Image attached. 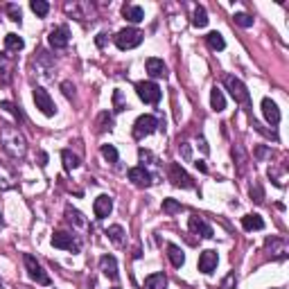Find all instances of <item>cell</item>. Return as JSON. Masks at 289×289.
Returning a JSON list of instances; mask_svg holds the SVG:
<instances>
[{"instance_id":"cell-9","label":"cell","mask_w":289,"mask_h":289,"mask_svg":"<svg viewBox=\"0 0 289 289\" xmlns=\"http://www.w3.org/2000/svg\"><path fill=\"white\" fill-rule=\"evenodd\" d=\"M52 246L54 248H66V251H72V253L79 251V242H75L70 233H64V230H57V233L52 235Z\"/></svg>"},{"instance_id":"cell-1","label":"cell","mask_w":289,"mask_h":289,"mask_svg":"<svg viewBox=\"0 0 289 289\" xmlns=\"http://www.w3.org/2000/svg\"><path fill=\"white\" fill-rule=\"evenodd\" d=\"M0 145L16 160H23L25 154H27V140L21 133V129L14 124H0Z\"/></svg>"},{"instance_id":"cell-24","label":"cell","mask_w":289,"mask_h":289,"mask_svg":"<svg viewBox=\"0 0 289 289\" xmlns=\"http://www.w3.org/2000/svg\"><path fill=\"white\" fill-rule=\"evenodd\" d=\"M210 107H213V111H224L226 109V97H224V93L215 86L213 90H210Z\"/></svg>"},{"instance_id":"cell-28","label":"cell","mask_w":289,"mask_h":289,"mask_svg":"<svg viewBox=\"0 0 289 289\" xmlns=\"http://www.w3.org/2000/svg\"><path fill=\"white\" fill-rule=\"evenodd\" d=\"M206 43L213 47V50H224V47H226L224 36L219 34V32H210V34L206 36Z\"/></svg>"},{"instance_id":"cell-30","label":"cell","mask_w":289,"mask_h":289,"mask_svg":"<svg viewBox=\"0 0 289 289\" xmlns=\"http://www.w3.org/2000/svg\"><path fill=\"white\" fill-rule=\"evenodd\" d=\"M113 129V118L109 113H100V118H97V131H111Z\"/></svg>"},{"instance_id":"cell-13","label":"cell","mask_w":289,"mask_h":289,"mask_svg":"<svg viewBox=\"0 0 289 289\" xmlns=\"http://www.w3.org/2000/svg\"><path fill=\"white\" fill-rule=\"evenodd\" d=\"M190 230L195 233V235H201V237H213V226L208 224L203 217H199V215H192L188 222Z\"/></svg>"},{"instance_id":"cell-10","label":"cell","mask_w":289,"mask_h":289,"mask_svg":"<svg viewBox=\"0 0 289 289\" xmlns=\"http://www.w3.org/2000/svg\"><path fill=\"white\" fill-rule=\"evenodd\" d=\"M129 181L133 185H138V188H149L154 183V177L145 170V165H140V167H131L129 170Z\"/></svg>"},{"instance_id":"cell-12","label":"cell","mask_w":289,"mask_h":289,"mask_svg":"<svg viewBox=\"0 0 289 289\" xmlns=\"http://www.w3.org/2000/svg\"><path fill=\"white\" fill-rule=\"evenodd\" d=\"M68 41H70V30H68L66 25H59V27H54V30L50 32V45H52L54 50L66 47Z\"/></svg>"},{"instance_id":"cell-47","label":"cell","mask_w":289,"mask_h":289,"mask_svg":"<svg viewBox=\"0 0 289 289\" xmlns=\"http://www.w3.org/2000/svg\"><path fill=\"white\" fill-rule=\"evenodd\" d=\"M0 224H2V215H0Z\"/></svg>"},{"instance_id":"cell-15","label":"cell","mask_w":289,"mask_h":289,"mask_svg":"<svg viewBox=\"0 0 289 289\" xmlns=\"http://www.w3.org/2000/svg\"><path fill=\"white\" fill-rule=\"evenodd\" d=\"M262 113H265V120L271 124V127H276V124L280 122V109H278V104L273 100H269V97L262 100Z\"/></svg>"},{"instance_id":"cell-21","label":"cell","mask_w":289,"mask_h":289,"mask_svg":"<svg viewBox=\"0 0 289 289\" xmlns=\"http://www.w3.org/2000/svg\"><path fill=\"white\" fill-rule=\"evenodd\" d=\"M242 226H244V230H262L265 228V219L255 213L246 215V217H242Z\"/></svg>"},{"instance_id":"cell-40","label":"cell","mask_w":289,"mask_h":289,"mask_svg":"<svg viewBox=\"0 0 289 289\" xmlns=\"http://www.w3.org/2000/svg\"><path fill=\"white\" fill-rule=\"evenodd\" d=\"M7 12L12 14V21H14V23H21V9H16L14 5H7Z\"/></svg>"},{"instance_id":"cell-6","label":"cell","mask_w":289,"mask_h":289,"mask_svg":"<svg viewBox=\"0 0 289 289\" xmlns=\"http://www.w3.org/2000/svg\"><path fill=\"white\" fill-rule=\"evenodd\" d=\"M167 177H170L172 185H177V188H183V190H192V188H195V181H192V177H190L188 172L183 170L178 163H172L170 172H167Z\"/></svg>"},{"instance_id":"cell-46","label":"cell","mask_w":289,"mask_h":289,"mask_svg":"<svg viewBox=\"0 0 289 289\" xmlns=\"http://www.w3.org/2000/svg\"><path fill=\"white\" fill-rule=\"evenodd\" d=\"M0 289H5V285H2V280H0Z\"/></svg>"},{"instance_id":"cell-39","label":"cell","mask_w":289,"mask_h":289,"mask_svg":"<svg viewBox=\"0 0 289 289\" xmlns=\"http://www.w3.org/2000/svg\"><path fill=\"white\" fill-rule=\"evenodd\" d=\"M61 90H64V95L68 97V100H72V97H75V86H72L70 82H64V84H61Z\"/></svg>"},{"instance_id":"cell-27","label":"cell","mask_w":289,"mask_h":289,"mask_svg":"<svg viewBox=\"0 0 289 289\" xmlns=\"http://www.w3.org/2000/svg\"><path fill=\"white\" fill-rule=\"evenodd\" d=\"M107 235H109V240H111L113 244H118V246L124 242V228H122V226H118V224H115V226H109Z\"/></svg>"},{"instance_id":"cell-35","label":"cell","mask_w":289,"mask_h":289,"mask_svg":"<svg viewBox=\"0 0 289 289\" xmlns=\"http://www.w3.org/2000/svg\"><path fill=\"white\" fill-rule=\"evenodd\" d=\"M248 195H251V199H253L255 203H262V201H265V190H262V185H258V183H255L253 188H251V192H248Z\"/></svg>"},{"instance_id":"cell-16","label":"cell","mask_w":289,"mask_h":289,"mask_svg":"<svg viewBox=\"0 0 289 289\" xmlns=\"http://www.w3.org/2000/svg\"><path fill=\"white\" fill-rule=\"evenodd\" d=\"M145 68H147L149 77H154V79H165L167 77V66L163 64V59H156V57H152V59H147V64H145Z\"/></svg>"},{"instance_id":"cell-23","label":"cell","mask_w":289,"mask_h":289,"mask_svg":"<svg viewBox=\"0 0 289 289\" xmlns=\"http://www.w3.org/2000/svg\"><path fill=\"white\" fill-rule=\"evenodd\" d=\"M23 45H25V41L18 34H14V32H9V34L5 36V50L7 52H18V50H23Z\"/></svg>"},{"instance_id":"cell-26","label":"cell","mask_w":289,"mask_h":289,"mask_svg":"<svg viewBox=\"0 0 289 289\" xmlns=\"http://www.w3.org/2000/svg\"><path fill=\"white\" fill-rule=\"evenodd\" d=\"M61 158H64L66 170H77V167H79V156L72 154L70 149H64V152H61Z\"/></svg>"},{"instance_id":"cell-42","label":"cell","mask_w":289,"mask_h":289,"mask_svg":"<svg viewBox=\"0 0 289 289\" xmlns=\"http://www.w3.org/2000/svg\"><path fill=\"white\" fill-rule=\"evenodd\" d=\"M95 43H97V45H100V47H104V45H107V34H104V32H102V34H97V39H95Z\"/></svg>"},{"instance_id":"cell-20","label":"cell","mask_w":289,"mask_h":289,"mask_svg":"<svg viewBox=\"0 0 289 289\" xmlns=\"http://www.w3.org/2000/svg\"><path fill=\"white\" fill-rule=\"evenodd\" d=\"M122 16L127 18L129 23H140V21H145V12H142V7H138V5H124Z\"/></svg>"},{"instance_id":"cell-22","label":"cell","mask_w":289,"mask_h":289,"mask_svg":"<svg viewBox=\"0 0 289 289\" xmlns=\"http://www.w3.org/2000/svg\"><path fill=\"white\" fill-rule=\"evenodd\" d=\"M145 289H167L165 273H152V276L145 280Z\"/></svg>"},{"instance_id":"cell-31","label":"cell","mask_w":289,"mask_h":289,"mask_svg":"<svg viewBox=\"0 0 289 289\" xmlns=\"http://www.w3.org/2000/svg\"><path fill=\"white\" fill-rule=\"evenodd\" d=\"M30 7L36 16H47V12H50V5H47L45 0H32Z\"/></svg>"},{"instance_id":"cell-25","label":"cell","mask_w":289,"mask_h":289,"mask_svg":"<svg viewBox=\"0 0 289 289\" xmlns=\"http://www.w3.org/2000/svg\"><path fill=\"white\" fill-rule=\"evenodd\" d=\"M167 258H170V262L174 267H183V262H185V255H183V251L177 244H170V246H167Z\"/></svg>"},{"instance_id":"cell-11","label":"cell","mask_w":289,"mask_h":289,"mask_svg":"<svg viewBox=\"0 0 289 289\" xmlns=\"http://www.w3.org/2000/svg\"><path fill=\"white\" fill-rule=\"evenodd\" d=\"M217 262H219L217 251L208 248V251H203V253L199 255V271L201 273H213L215 269H217Z\"/></svg>"},{"instance_id":"cell-44","label":"cell","mask_w":289,"mask_h":289,"mask_svg":"<svg viewBox=\"0 0 289 289\" xmlns=\"http://www.w3.org/2000/svg\"><path fill=\"white\" fill-rule=\"evenodd\" d=\"M39 158H41V163H39V165L45 167V165H47V154H45V152H41V154H39Z\"/></svg>"},{"instance_id":"cell-34","label":"cell","mask_w":289,"mask_h":289,"mask_svg":"<svg viewBox=\"0 0 289 289\" xmlns=\"http://www.w3.org/2000/svg\"><path fill=\"white\" fill-rule=\"evenodd\" d=\"M235 23L240 25V27H253V16H248V14H244V12H240V14H235Z\"/></svg>"},{"instance_id":"cell-8","label":"cell","mask_w":289,"mask_h":289,"mask_svg":"<svg viewBox=\"0 0 289 289\" xmlns=\"http://www.w3.org/2000/svg\"><path fill=\"white\" fill-rule=\"evenodd\" d=\"M23 260H25V269H27V273H30V278L34 280V283H39V285H50V276L43 271V267L36 262L34 255H25Z\"/></svg>"},{"instance_id":"cell-7","label":"cell","mask_w":289,"mask_h":289,"mask_svg":"<svg viewBox=\"0 0 289 289\" xmlns=\"http://www.w3.org/2000/svg\"><path fill=\"white\" fill-rule=\"evenodd\" d=\"M34 104L36 109L43 113V115H47V118H52L54 113H57V107H54L52 97H50V93H47L45 89H41V86H36L34 89Z\"/></svg>"},{"instance_id":"cell-29","label":"cell","mask_w":289,"mask_h":289,"mask_svg":"<svg viewBox=\"0 0 289 289\" xmlns=\"http://www.w3.org/2000/svg\"><path fill=\"white\" fill-rule=\"evenodd\" d=\"M192 25L195 27H206L208 25V12L203 7H197L195 14H192Z\"/></svg>"},{"instance_id":"cell-4","label":"cell","mask_w":289,"mask_h":289,"mask_svg":"<svg viewBox=\"0 0 289 289\" xmlns=\"http://www.w3.org/2000/svg\"><path fill=\"white\" fill-rule=\"evenodd\" d=\"M156 129H158V120L154 118V115H140V118L133 122V138H136V140H142V138L152 136Z\"/></svg>"},{"instance_id":"cell-5","label":"cell","mask_w":289,"mask_h":289,"mask_svg":"<svg viewBox=\"0 0 289 289\" xmlns=\"http://www.w3.org/2000/svg\"><path fill=\"white\" fill-rule=\"evenodd\" d=\"M136 93L145 104H158L160 95H163L160 93V89H158V84H154V82H138L136 84Z\"/></svg>"},{"instance_id":"cell-43","label":"cell","mask_w":289,"mask_h":289,"mask_svg":"<svg viewBox=\"0 0 289 289\" xmlns=\"http://www.w3.org/2000/svg\"><path fill=\"white\" fill-rule=\"evenodd\" d=\"M195 167H197V170H199V172H203V174H206V172H208V165H206V163H203V160H197V163H195Z\"/></svg>"},{"instance_id":"cell-3","label":"cell","mask_w":289,"mask_h":289,"mask_svg":"<svg viewBox=\"0 0 289 289\" xmlns=\"http://www.w3.org/2000/svg\"><path fill=\"white\" fill-rule=\"evenodd\" d=\"M142 32L136 30V27H124V30H120L118 34H115V45L120 47V50H133V47H138L142 43Z\"/></svg>"},{"instance_id":"cell-33","label":"cell","mask_w":289,"mask_h":289,"mask_svg":"<svg viewBox=\"0 0 289 289\" xmlns=\"http://www.w3.org/2000/svg\"><path fill=\"white\" fill-rule=\"evenodd\" d=\"M102 156L109 160V163H118V149L113 145H102Z\"/></svg>"},{"instance_id":"cell-48","label":"cell","mask_w":289,"mask_h":289,"mask_svg":"<svg viewBox=\"0 0 289 289\" xmlns=\"http://www.w3.org/2000/svg\"><path fill=\"white\" fill-rule=\"evenodd\" d=\"M113 289H120V287H113Z\"/></svg>"},{"instance_id":"cell-17","label":"cell","mask_w":289,"mask_h":289,"mask_svg":"<svg viewBox=\"0 0 289 289\" xmlns=\"http://www.w3.org/2000/svg\"><path fill=\"white\" fill-rule=\"evenodd\" d=\"M100 269H102V273L107 278H111V280H118V262H115V258L113 255H104V258L100 260Z\"/></svg>"},{"instance_id":"cell-38","label":"cell","mask_w":289,"mask_h":289,"mask_svg":"<svg viewBox=\"0 0 289 289\" xmlns=\"http://www.w3.org/2000/svg\"><path fill=\"white\" fill-rule=\"evenodd\" d=\"M113 102H115V111H124V109H127V104L122 102V93H120V90L113 93Z\"/></svg>"},{"instance_id":"cell-19","label":"cell","mask_w":289,"mask_h":289,"mask_svg":"<svg viewBox=\"0 0 289 289\" xmlns=\"http://www.w3.org/2000/svg\"><path fill=\"white\" fill-rule=\"evenodd\" d=\"M12 72H14V61L7 54H0V82L9 84L12 82Z\"/></svg>"},{"instance_id":"cell-2","label":"cell","mask_w":289,"mask_h":289,"mask_svg":"<svg viewBox=\"0 0 289 289\" xmlns=\"http://www.w3.org/2000/svg\"><path fill=\"white\" fill-rule=\"evenodd\" d=\"M224 86H226V90H228L230 97H233L237 104H244V107L251 104V95H248L246 86L242 84V79H237V77H233V75H226L224 77Z\"/></svg>"},{"instance_id":"cell-18","label":"cell","mask_w":289,"mask_h":289,"mask_svg":"<svg viewBox=\"0 0 289 289\" xmlns=\"http://www.w3.org/2000/svg\"><path fill=\"white\" fill-rule=\"evenodd\" d=\"M16 174H14V170H9L7 165H2L0 163V192H5V190H12L14 185H16Z\"/></svg>"},{"instance_id":"cell-32","label":"cell","mask_w":289,"mask_h":289,"mask_svg":"<svg viewBox=\"0 0 289 289\" xmlns=\"http://www.w3.org/2000/svg\"><path fill=\"white\" fill-rule=\"evenodd\" d=\"M181 210H183V206L178 203V201H174V199H165V201H163V213L174 215V213H181Z\"/></svg>"},{"instance_id":"cell-37","label":"cell","mask_w":289,"mask_h":289,"mask_svg":"<svg viewBox=\"0 0 289 289\" xmlns=\"http://www.w3.org/2000/svg\"><path fill=\"white\" fill-rule=\"evenodd\" d=\"M0 109H5V111L14 113V115H16V118H23V113L18 111V109H16V107H14L12 102H0Z\"/></svg>"},{"instance_id":"cell-14","label":"cell","mask_w":289,"mask_h":289,"mask_svg":"<svg viewBox=\"0 0 289 289\" xmlns=\"http://www.w3.org/2000/svg\"><path fill=\"white\" fill-rule=\"evenodd\" d=\"M93 210H95V217L97 219H107L113 210V199L109 195H100L93 203Z\"/></svg>"},{"instance_id":"cell-41","label":"cell","mask_w":289,"mask_h":289,"mask_svg":"<svg viewBox=\"0 0 289 289\" xmlns=\"http://www.w3.org/2000/svg\"><path fill=\"white\" fill-rule=\"evenodd\" d=\"M235 285H237L235 273H228V278L224 280V289H235Z\"/></svg>"},{"instance_id":"cell-36","label":"cell","mask_w":289,"mask_h":289,"mask_svg":"<svg viewBox=\"0 0 289 289\" xmlns=\"http://www.w3.org/2000/svg\"><path fill=\"white\" fill-rule=\"evenodd\" d=\"M66 215H68V219H70V222H75L77 226L86 224V219L82 217V213H79V210H72V208H68V210H66Z\"/></svg>"},{"instance_id":"cell-45","label":"cell","mask_w":289,"mask_h":289,"mask_svg":"<svg viewBox=\"0 0 289 289\" xmlns=\"http://www.w3.org/2000/svg\"><path fill=\"white\" fill-rule=\"evenodd\" d=\"M183 156H185V158H190V147H188V145H183Z\"/></svg>"}]
</instances>
